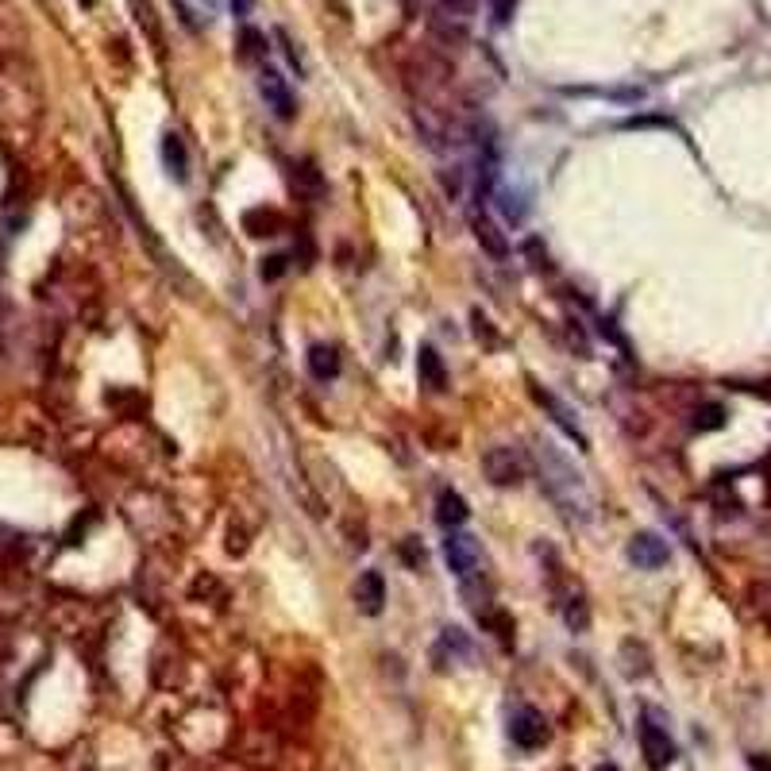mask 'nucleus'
I'll list each match as a JSON object with an SVG mask.
<instances>
[{"label":"nucleus","mask_w":771,"mask_h":771,"mask_svg":"<svg viewBox=\"0 0 771 771\" xmlns=\"http://www.w3.org/2000/svg\"><path fill=\"white\" fill-rule=\"evenodd\" d=\"M536 471H540V486L548 490V498L556 502L571 521H590L594 517V494L586 486V475L559 452L552 440L536 444Z\"/></svg>","instance_id":"f257e3e1"},{"label":"nucleus","mask_w":771,"mask_h":771,"mask_svg":"<svg viewBox=\"0 0 771 771\" xmlns=\"http://www.w3.org/2000/svg\"><path fill=\"white\" fill-rule=\"evenodd\" d=\"M640 752H644V764L652 771H667L675 764V741H671V733H667L664 725L656 721V714L648 710L644 721H640Z\"/></svg>","instance_id":"f03ea898"},{"label":"nucleus","mask_w":771,"mask_h":771,"mask_svg":"<svg viewBox=\"0 0 771 771\" xmlns=\"http://www.w3.org/2000/svg\"><path fill=\"white\" fill-rule=\"evenodd\" d=\"M482 471L494 486H517L525 479V455L517 448H509V444H494L482 455Z\"/></svg>","instance_id":"7ed1b4c3"},{"label":"nucleus","mask_w":771,"mask_h":771,"mask_svg":"<svg viewBox=\"0 0 771 771\" xmlns=\"http://www.w3.org/2000/svg\"><path fill=\"white\" fill-rule=\"evenodd\" d=\"M444 559H448V567H452L459 579H471V575L479 571V563H482L479 540H475L471 532L448 529V540H444Z\"/></svg>","instance_id":"20e7f679"},{"label":"nucleus","mask_w":771,"mask_h":771,"mask_svg":"<svg viewBox=\"0 0 771 771\" xmlns=\"http://www.w3.org/2000/svg\"><path fill=\"white\" fill-rule=\"evenodd\" d=\"M509 737H513V745L517 748H540L548 745V721L540 710H532V706H521V710H513V718H509Z\"/></svg>","instance_id":"39448f33"},{"label":"nucleus","mask_w":771,"mask_h":771,"mask_svg":"<svg viewBox=\"0 0 771 771\" xmlns=\"http://www.w3.org/2000/svg\"><path fill=\"white\" fill-rule=\"evenodd\" d=\"M532 398H536V405H540V409H548V413H552V421H556V425L563 428V432H567V436H571V440H575V444H579V448H583V452H586V444H590V440H586L583 425L575 421V413H571V405H567V401H563V398H556L552 390H544V386H536V382H532Z\"/></svg>","instance_id":"423d86ee"},{"label":"nucleus","mask_w":771,"mask_h":771,"mask_svg":"<svg viewBox=\"0 0 771 771\" xmlns=\"http://www.w3.org/2000/svg\"><path fill=\"white\" fill-rule=\"evenodd\" d=\"M629 563H637L640 571H660L667 559H671V548H667L664 536H656V532H637L633 540H629Z\"/></svg>","instance_id":"0eeeda50"},{"label":"nucleus","mask_w":771,"mask_h":771,"mask_svg":"<svg viewBox=\"0 0 771 771\" xmlns=\"http://www.w3.org/2000/svg\"><path fill=\"white\" fill-rule=\"evenodd\" d=\"M259 93H263L266 108H270L278 120H293V116H297L293 89L286 85V78H282L278 70H263V74H259Z\"/></svg>","instance_id":"6e6552de"},{"label":"nucleus","mask_w":771,"mask_h":771,"mask_svg":"<svg viewBox=\"0 0 771 771\" xmlns=\"http://www.w3.org/2000/svg\"><path fill=\"white\" fill-rule=\"evenodd\" d=\"M471 12H475V0H444V4L436 8V16H432V27L459 39V35L467 31V24H471Z\"/></svg>","instance_id":"1a4fd4ad"},{"label":"nucleus","mask_w":771,"mask_h":771,"mask_svg":"<svg viewBox=\"0 0 771 771\" xmlns=\"http://www.w3.org/2000/svg\"><path fill=\"white\" fill-rule=\"evenodd\" d=\"M355 602H359V610L367 613V617H378V613H382V606H386V583H382L378 571H363V575H359Z\"/></svg>","instance_id":"9d476101"},{"label":"nucleus","mask_w":771,"mask_h":771,"mask_svg":"<svg viewBox=\"0 0 771 771\" xmlns=\"http://www.w3.org/2000/svg\"><path fill=\"white\" fill-rule=\"evenodd\" d=\"M162 166L170 170L174 182H186L189 178V151H186V139L178 132L162 135Z\"/></svg>","instance_id":"9b49d317"},{"label":"nucleus","mask_w":771,"mask_h":771,"mask_svg":"<svg viewBox=\"0 0 771 771\" xmlns=\"http://www.w3.org/2000/svg\"><path fill=\"white\" fill-rule=\"evenodd\" d=\"M417 374H421V386L428 390H448V371H444V359L436 355V347H421L417 355Z\"/></svg>","instance_id":"f8f14e48"},{"label":"nucleus","mask_w":771,"mask_h":771,"mask_svg":"<svg viewBox=\"0 0 771 771\" xmlns=\"http://www.w3.org/2000/svg\"><path fill=\"white\" fill-rule=\"evenodd\" d=\"M475 240H479V247L486 251V255H494V259H506L509 255V240L502 236V228L490 220V216H475Z\"/></svg>","instance_id":"ddd939ff"},{"label":"nucleus","mask_w":771,"mask_h":771,"mask_svg":"<svg viewBox=\"0 0 771 771\" xmlns=\"http://www.w3.org/2000/svg\"><path fill=\"white\" fill-rule=\"evenodd\" d=\"M467 517H471V509H467V502H463V494H455V490H440V498H436V521H440L444 529H459Z\"/></svg>","instance_id":"4468645a"},{"label":"nucleus","mask_w":771,"mask_h":771,"mask_svg":"<svg viewBox=\"0 0 771 771\" xmlns=\"http://www.w3.org/2000/svg\"><path fill=\"white\" fill-rule=\"evenodd\" d=\"M309 371L317 382H332L340 374V351L332 344H313L309 347Z\"/></svg>","instance_id":"2eb2a0df"},{"label":"nucleus","mask_w":771,"mask_h":771,"mask_svg":"<svg viewBox=\"0 0 771 771\" xmlns=\"http://www.w3.org/2000/svg\"><path fill=\"white\" fill-rule=\"evenodd\" d=\"M282 224H286V220H282V213H274V209H251V213L243 216V228H247L251 236H259V240H263V236H278Z\"/></svg>","instance_id":"dca6fc26"},{"label":"nucleus","mask_w":771,"mask_h":771,"mask_svg":"<svg viewBox=\"0 0 771 771\" xmlns=\"http://www.w3.org/2000/svg\"><path fill=\"white\" fill-rule=\"evenodd\" d=\"M494 197H498V209H502V216H506L509 224H521L525 220V213H529V201H525V193L521 189H494Z\"/></svg>","instance_id":"f3484780"},{"label":"nucleus","mask_w":771,"mask_h":771,"mask_svg":"<svg viewBox=\"0 0 771 771\" xmlns=\"http://www.w3.org/2000/svg\"><path fill=\"white\" fill-rule=\"evenodd\" d=\"M563 621H567L571 633H586V629H590V606H586L583 594H571V598L563 602Z\"/></svg>","instance_id":"a211bd4d"},{"label":"nucleus","mask_w":771,"mask_h":771,"mask_svg":"<svg viewBox=\"0 0 771 771\" xmlns=\"http://www.w3.org/2000/svg\"><path fill=\"white\" fill-rule=\"evenodd\" d=\"M128 4H132L135 24L151 35V43H155V47H162V27H159V20H155V4H151V0H128Z\"/></svg>","instance_id":"6ab92c4d"},{"label":"nucleus","mask_w":771,"mask_h":771,"mask_svg":"<svg viewBox=\"0 0 771 771\" xmlns=\"http://www.w3.org/2000/svg\"><path fill=\"white\" fill-rule=\"evenodd\" d=\"M266 54V39L255 31V27H243V35H240V58L243 62H259Z\"/></svg>","instance_id":"aec40b11"},{"label":"nucleus","mask_w":771,"mask_h":771,"mask_svg":"<svg viewBox=\"0 0 771 771\" xmlns=\"http://www.w3.org/2000/svg\"><path fill=\"white\" fill-rule=\"evenodd\" d=\"M278 43H282V54H286V62H290L297 74H305V58H301V51L293 47V39L286 35V31H278Z\"/></svg>","instance_id":"412c9836"},{"label":"nucleus","mask_w":771,"mask_h":771,"mask_svg":"<svg viewBox=\"0 0 771 771\" xmlns=\"http://www.w3.org/2000/svg\"><path fill=\"white\" fill-rule=\"evenodd\" d=\"M259 274H263V282H274V278H282V274H286V255H270V259H263Z\"/></svg>","instance_id":"4be33fe9"},{"label":"nucleus","mask_w":771,"mask_h":771,"mask_svg":"<svg viewBox=\"0 0 771 771\" xmlns=\"http://www.w3.org/2000/svg\"><path fill=\"white\" fill-rule=\"evenodd\" d=\"M513 12H517V0H490V16H494V24H509V20H513Z\"/></svg>","instance_id":"5701e85b"},{"label":"nucleus","mask_w":771,"mask_h":771,"mask_svg":"<svg viewBox=\"0 0 771 771\" xmlns=\"http://www.w3.org/2000/svg\"><path fill=\"white\" fill-rule=\"evenodd\" d=\"M698 428H721L725 425V413H721V405H706L702 413H698V421H694Z\"/></svg>","instance_id":"b1692460"},{"label":"nucleus","mask_w":771,"mask_h":771,"mask_svg":"<svg viewBox=\"0 0 771 771\" xmlns=\"http://www.w3.org/2000/svg\"><path fill=\"white\" fill-rule=\"evenodd\" d=\"M405 559H409V567H421L425 563V548H417V540H409L405 544Z\"/></svg>","instance_id":"393cba45"},{"label":"nucleus","mask_w":771,"mask_h":771,"mask_svg":"<svg viewBox=\"0 0 771 771\" xmlns=\"http://www.w3.org/2000/svg\"><path fill=\"white\" fill-rule=\"evenodd\" d=\"M251 8H255V0H232V12H236V16H247Z\"/></svg>","instance_id":"a878e982"},{"label":"nucleus","mask_w":771,"mask_h":771,"mask_svg":"<svg viewBox=\"0 0 771 771\" xmlns=\"http://www.w3.org/2000/svg\"><path fill=\"white\" fill-rule=\"evenodd\" d=\"M748 764H752V771H771L768 756H748Z\"/></svg>","instance_id":"bb28decb"},{"label":"nucleus","mask_w":771,"mask_h":771,"mask_svg":"<svg viewBox=\"0 0 771 771\" xmlns=\"http://www.w3.org/2000/svg\"><path fill=\"white\" fill-rule=\"evenodd\" d=\"M594 771H621V768H617V764H598Z\"/></svg>","instance_id":"cd10ccee"},{"label":"nucleus","mask_w":771,"mask_h":771,"mask_svg":"<svg viewBox=\"0 0 771 771\" xmlns=\"http://www.w3.org/2000/svg\"><path fill=\"white\" fill-rule=\"evenodd\" d=\"M81 4H93V0H81Z\"/></svg>","instance_id":"c85d7f7f"}]
</instances>
